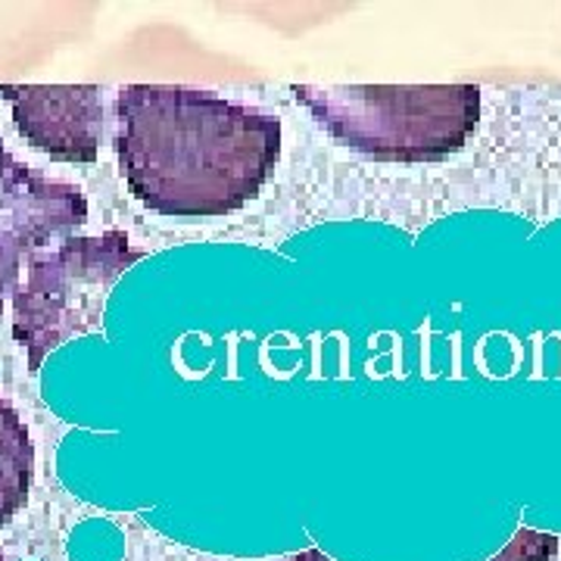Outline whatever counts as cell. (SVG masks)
I'll return each instance as SVG.
<instances>
[{
  "mask_svg": "<svg viewBox=\"0 0 561 561\" xmlns=\"http://www.w3.org/2000/svg\"><path fill=\"white\" fill-rule=\"evenodd\" d=\"M122 179L147 209L219 219L260 197L280 160V122L209 91L128 84L116 98Z\"/></svg>",
  "mask_w": 561,
  "mask_h": 561,
  "instance_id": "cell-1",
  "label": "cell"
},
{
  "mask_svg": "<svg viewBox=\"0 0 561 561\" xmlns=\"http://www.w3.org/2000/svg\"><path fill=\"white\" fill-rule=\"evenodd\" d=\"M334 138L381 162H440L481 122L474 84H290Z\"/></svg>",
  "mask_w": 561,
  "mask_h": 561,
  "instance_id": "cell-2",
  "label": "cell"
},
{
  "mask_svg": "<svg viewBox=\"0 0 561 561\" xmlns=\"http://www.w3.org/2000/svg\"><path fill=\"white\" fill-rule=\"evenodd\" d=\"M144 256L125 231H106L69 238L57 250L25 260V280L13 290V337L25 350L32 375L62 343L101 331L116 280Z\"/></svg>",
  "mask_w": 561,
  "mask_h": 561,
  "instance_id": "cell-3",
  "label": "cell"
},
{
  "mask_svg": "<svg viewBox=\"0 0 561 561\" xmlns=\"http://www.w3.org/2000/svg\"><path fill=\"white\" fill-rule=\"evenodd\" d=\"M84 221L88 201L76 184L41 175L0 144V312L16 290L22 262Z\"/></svg>",
  "mask_w": 561,
  "mask_h": 561,
  "instance_id": "cell-4",
  "label": "cell"
},
{
  "mask_svg": "<svg viewBox=\"0 0 561 561\" xmlns=\"http://www.w3.org/2000/svg\"><path fill=\"white\" fill-rule=\"evenodd\" d=\"M20 135L47 157L94 162L103 138V98L94 84H0Z\"/></svg>",
  "mask_w": 561,
  "mask_h": 561,
  "instance_id": "cell-5",
  "label": "cell"
},
{
  "mask_svg": "<svg viewBox=\"0 0 561 561\" xmlns=\"http://www.w3.org/2000/svg\"><path fill=\"white\" fill-rule=\"evenodd\" d=\"M35 474V446L20 412L0 400V527L20 512Z\"/></svg>",
  "mask_w": 561,
  "mask_h": 561,
  "instance_id": "cell-6",
  "label": "cell"
},
{
  "mask_svg": "<svg viewBox=\"0 0 561 561\" xmlns=\"http://www.w3.org/2000/svg\"><path fill=\"white\" fill-rule=\"evenodd\" d=\"M287 561H334V559H331V556H324L321 549L312 546V549H302V552H297V556H290Z\"/></svg>",
  "mask_w": 561,
  "mask_h": 561,
  "instance_id": "cell-7",
  "label": "cell"
},
{
  "mask_svg": "<svg viewBox=\"0 0 561 561\" xmlns=\"http://www.w3.org/2000/svg\"><path fill=\"white\" fill-rule=\"evenodd\" d=\"M0 561H10V559H3V556H0Z\"/></svg>",
  "mask_w": 561,
  "mask_h": 561,
  "instance_id": "cell-8",
  "label": "cell"
}]
</instances>
